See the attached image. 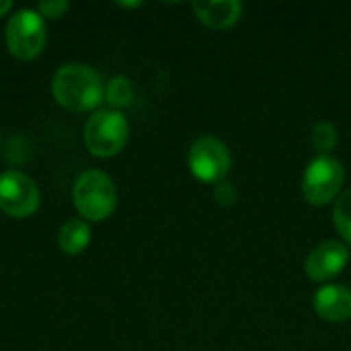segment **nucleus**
<instances>
[{"label":"nucleus","instance_id":"39448f33","mask_svg":"<svg viewBox=\"0 0 351 351\" xmlns=\"http://www.w3.org/2000/svg\"><path fill=\"white\" fill-rule=\"evenodd\" d=\"M128 136L130 123L117 109H101L93 113L84 125V142L95 156L117 154L125 146Z\"/></svg>","mask_w":351,"mask_h":351},{"label":"nucleus","instance_id":"7ed1b4c3","mask_svg":"<svg viewBox=\"0 0 351 351\" xmlns=\"http://www.w3.org/2000/svg\"><path fill=\"white\" fill-rule=\"evenodd\" d=\"M343 181H346L343 165L331 154H319L304 169L300 191L311 206L321 208L335 202L341 195Z\"/></svg>","mask_w":351,"mask_h":351},{"label":"nucleus","instance_id":"f03ea898","mask_svg":"<svg viewBox=\"0 0 351 351\" xmlns=\"http://www.w3.org/2000/svg\"><path fill=\"white\" fill-rule=\"evenodd\" d=\"M72 195H74V206L78 214L95 222L109 218L117 206L115 183L107 173L99 169L84 171L76 179Z\"/></svg>","mask_w":351,"mask_h":351},{"label":"nucleus","instance_id":"20e7f679","mask_svg":"<svg viewBox=\"0 0 351 351\" xmlns=\"http://www.w3.org/2000/svg\"><path fill=\"white\" fill-rule=\"evenodd\" d=\"M187 167L191 175L202 183L226 181L232 169V154L226 142L214 136H199L187 150Z\"/></svg>","mask_w":351,"mask_h":351},{"label":"nucleus","instance_id":"423d86ee","mask_svg":"<svg viewBox=\"0 0 351 351\" xmlns=\"http://www.w3.org/2000/svg\"><path fill=\"white\" fill-rule=\"evenodd\" d=\"M47 41L45 19L35 8L16 10L6 25V45L19 60H33Z\"/></svg>","mask_w":351,"mask_h":351},{"label":"nucleus","instance_id":"2eb2a0df","mask_svg":"<svg viewBox=\"0 0 351 351\" xmlns=\"http://www.w3.org/2000/svg\"><path fill=\"white\" fill-rule=\"evenodd\" d=\"M214 199H216V204H220V206H234L237 204V199H239V191H237V187L232 185V183H228V181H220V183H216L214 185Z\"/></svg>","mask_w":351,"mask_h":351},{"label":"nucleus","instance_id":"f257e3e1","mask_svg":"<svg viewBox=\"0 0 351 351\" xmlns=\"http://www.w3.org/2000/svg\"><path fill=\"white\" fill-rule=\"evenodd\" d=\"M51 90L56 101L70 111H90L105 99L101 74L80 62L64 64L51 80Z\"/></svg>","mask_w":351,"mask_h":351},{"label":"nucleus","instance_id":"f8f14e48","mask_svg":"<svg viewBox=\"0 0 351 351\" xmlns=\"http://www.w3.org/2000/svg\"><path fill=\"white\" fill-rule=\"evenodd\" d=\"M134 99V84L128 76L119 74L113 76L107 86H105V101L113 107V109H121L128 107Z\"/></svg>","mask_w":351,"mask_h":351},{"label":"nucleus","instance_id":"0eeeda50","mask_svg":"<svg viewBox=\"0 0 351 351\" xmlns=\"http://www.w3.org/2000/svg\"><path fill=\"white\" fill-rule=\"evenodd\" d=\"M39 208L35 181L21 171L0 173V210L12 218H27Z\"/></svg>","mask_w":351,"mask_h":351},{"label":"nucleus","instance_id":"f3484780","mask_svg":"<svg viewBox=\"0 0 351 351\" xmlns=\"http://www.w3.org/2000/svg\"><path fill=\"white\" fill-rule=\"evenodd\" d=\"M10 8H12V2H8V0H0V16H2V14H6Z\"/></svg>","mask_w":351,"mask_h":351},{"label":"nucleus","instance_id":"4468645a","mask_svg":"<svg viewBox=\"0 0 351 351\" xmlns=\"http://www.w3.org/2000/svg\"><path fill=\"white\" fill-rule=\"evenodd\" d=\"M311 142H313V148L319 154H331L335 150L337 142H339L337 125L331 123V121H319L311 132Z\"/></svg>","mask_w":351,"mask_h":351},{"label":"nucleus","instance_id":"6e6552de","mask_svg":"<svg viewBox=\"0 0 351 351\" xmlns=\"http://www.w3.org/2000/svg\"><path fill=\"white\" fill-rule=\"evenodd\" d=\"M350 261V247L343 241H323L319 243L306 257L304 271L308 280L317 284H329L333 278H337Z\"/></svg>","mask_w":351,"mask_h":351},{"label":"nucleus","instance_id":"1a4fd4ad","mask_svg":"<svg viewBox=\"0 0 351 351\" xmlns=\"http://www.w3.org/2000/svg\"><path fill=\"white\" fill-rule=\"evenodd\" d=\"M313 308L327 323L351 321V290L343 284H323L315 292Z\"/></svg>","mask_w":351,"mask_h":351},{"label":"nucleus","instance_id":"9d476101","mask_svg":"<svg viewBox=\"0 0 351 351\" xmlns=\"http://www.w3.org/2000/svg\"><path fill=\"white\" fill-rule=\"evenodd\" d=\"M191 8L199 23L216 31L230 29L243 16V2L239 0H197Z\"/></svg>","mask_w":351,"mask_h":351},{"label":"nucleus","instance_id":"9b49d317","mask_svg":"<svg viewBox=\"0 0 351 351\" xmlns=\"http://www.w3.org/2000/svg\"><path fill=\"white\" fill-rule=\"evenodd\" d=\"M88 243H90V228L80 218L68 220L58 232V245L68 255L82 253L88 247Z\"/></svg>","mask_w":351,"mask_h":351},{"label":"nucleus","instance_id":"dca6fc26","mask_svg":"<svg viewBox=\"0 0 351 351\" xmlns=\"http://www.w3.org/2000/svg\"><path fill=\"white\" fill-rule=\"evenodd\" d=\"M68 2L66 0H47V2H39L37 4V12L45 19V16H49V19H58V16H62L66 10H68Z\"/></svg>","mask_w":351,"mask_h":351},{"label":"nucleus","instance_id":"ddd939ff","mask_svg":"<svg viewBox=\"0 0 351 351\" xmlns=\"http://www.w3.org/2000/svg\"><path fill=\"white\" fill-rule=\"evenodd\" d=\"M333 224L343 239V243L351 247V189L341 191V195L333 202Z\"/></svg>","mask_w":351,"mask_h":351}]
</instances>
